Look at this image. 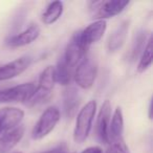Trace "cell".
Instances as JSON below:
<instances>
[{
    "label": "cell",
    "instance_id": "18",
    "mask_svg": "<svg viewBox=\"0 0 153 153\" xmlns=\"http://www.w3.org/2000/svg\"><path fill=\"white\" fill-rule=\"evenodd\" d=\"M64 11V4L61 1H53L46 7L41 16V20L46 25H51L57 22L62 16Z\"/></svg>",
    "mask_w": 153,
    "mask_h": 153
},
{
    "label": "cell",
    "instance_id": "19",
    "mask_svg": "<svg viewBox=\"0 0 153 153\" xmlns=\"http://www.w3.org/2000/svg\"><path fill=\"white\" fill-rule=\"evenodd\" d=\"M72 74H74V69L66 65L63 60L60 59L58 61L57 66L55 67L56 83H59L60 85L63 86H68L71 81Z\"/></svg>",
    "mask_w": 153,
    "mask_h": 153
},
{
    "label": "cell",
    "instance_id": "2",
    "mask_svg": "<svg viewBox=\"0 0 153 153\" xmlns=\"http://www.w3.org/2000/svg\"><path fill=\"white\" fill-rule=\"evenodd\" d=\"M55 84V67L49 65L47 67H45L40 74L38 84H37L36 88H35L34 94L32 96L30 100L26 103V105L30 107H33L47 102L51 97Z\"/></svg>",
    "mask_w": 153,
    "mask_h": 153
},
{
    "label": "cell",
    "instance_id": "3",
    "mask_svg": "<svg viewBox=\"0 0 153 153\" xmlns=\"http://www.w3.org/2000/svg\"><path fill=\"white\" fill-rule=\"evenodd\" d=\"M98 76V64L97 61L89 55H86L81 60L74 70V82L80 88L87 90L94 86Z\"/></svg>",
    "mask_w": 153,
    "mask_h": 153
},
{
    "label": "cell",
    "instance_id": "20",
    "mask_svg": "<svg viewBox=\"0 0 153 153\" xmlns=\"http://www.w3.org/2000/svg\"><path fill=\"white\" fill-rule=\"evenodd\" d=\"M152 35L150 36V38L148 39L147 41V44L145 46L144 51H143L142 55H140V61H138V64H137V72L138 74H143L145 72L149 67L151 66L152 64V51H153V48H152Z\"/></svg>",
    "mask_w": 153,
    "mask_h": 153
},
{
    "label": "cell",
    "instance_id": "22",
    "mask_svg": "<svg viewBox=\"0 0 153 153\" xmlns=\"http://www.w3.org/2000/svg\"><path fill=\"white\" fill-rule=\"evenodd\" d=\"M81 153H103L102 148L98 146H92V147H88V148L84 149Z\"/></svg>",
    "mask_w": 153,
    "mask_h": 153
},
{
    "label": "cell",
    "instance_id": "6",
    "mask_svg": "<svg viewBox=\"0 0 153 153\" xmlns=\"http://www.w3.org/2000/svg\"><path fill=\"white\" fill-rule=\"evenodd\" d=\"M35 88L36 84L28 82L0 89V103H27L34 94Z\"/></svg>",
    "mask_w": 153,
    "mask_h": 153
},
{
    "label": "cell",
    "instance_id": "17",
    "mask_svg": "<svg viewBox=\"0 0 153 153\" xmlns=\"http://www.w3.org/2000/svg\"><path fill=\"white\" fill-rule=\"evenodd\" d=\"M151 34L147 30H140L135 34L132 41L131 47L127 53V59L130 60L131 62L135 61L138 58V56L142 55L145 46L147 44V41L150 38Z\"/></svg>",
    "mask_w": 153,
    "mask_h": 153
},
{
    "label": "cell",
    "instance_id": "7",
    "mask_svg": "<svg viewBox=\"0 0 153 153\" xmlns=\"http://www.w3.org/2000/svg\"><path fill=\"white\" fill-rule=\"evenodd\" d=\"M107 30L106 20H96L84 30H79V39L84 48L88 51L90 46L103 38Z\"/></svg>",
    "mask_w": 153,
    "mask_h": 153
},
{
    "label": "cell",
    "instance_id": "1",
    "mask_svg": "<svg viewBox=\"0 0 153 153\" xmlns=\"http://www.w3.org/2000/svg\"><path fill=\"white\" fill-rule=\"evenodd\" d=\"M96 113L97 102L94 100L87 102L80 109L74 128V140L76 144H83L88 138L92 129Z\"/></svg>",
    "mask_w": 153,
    "mask_h": 153
},
{
    "label": "cell",
    "instance_id": "14",
    "mask_svg": "<svg viewBox=\"0 0 153 153\" xmlns=\"http://www.w3.org/2000/svg\"><path fill=\"white\" fill-rule=\"evenodd\" d=\"M25 128L22 124L0 136V153H9L22 140Z\"/></svg>",
    "mask_w": 153,
    "mask_h": 153
},
{
    "label": "cell",
    "instance_id": "24",
    "mask_svg": "<svg viewBox=\"0 0 153 153\" xmlns=\"http://www.w3.org/2000/svg\"><path fill=\"white\" fill-rule=\"evenodd\" d=\"M53 153H66V152H63V151H58V152H53Z\"/></svg>",
    "mask_w": 153,
    "mask_h": 153
},
{
    "label": "cell",
    "instance_id": "21",
    "mask_svg": "<svg viewBox=\"0 0 153 153\" xmlns=\"http://www.w3.org/2000/svg\"><path fill=\"white\" fill-rule=\"evenodd\" d=\"M107 153H129V149H128L125 140H123L121 142L110 144V148Z\"/></svg>",
    "mask_w": 153,
    "mask_h": 153
},
{
    "label": "cell",
    "instance_id": "16",
    "mask_svg": "<svg viewBox=\"0 0 153 153\" xmlns=\"http://www.w3.org/2000/svg\"><path fill=\"white\" fill-rule=\"evenodd\" d=\"M79 91L74 86H68L63 94V109L66 117H72L76 114L80 105Z\"/></svg>",
    "mask_w": 153,
    "mask_h": 153
},
{
    "label": "cell",
    "instance_id": "8",
    "mask_svg": "<svg viewBox=\"0 0 153 153\" xmlns=\"http://www.w3.org/2000/svg\"><path fill=\"white\" fill-rule=\"evenodd\" d=\"M87 55V49L84 48L79 39V32L74 33L65 48L63 57L61 58L67 66L74 70L76 66Z\"/></svg>",
    "mask_w": 153,
    "mask_h": 153
},
{
    "label": "cell",
    "instance_id": "10",
    "mask_svg": "<svg viewBox=\"0 0 153 153\" xmlns=\"http://www.w3.org/2000/svg\"><path fill=\"white\" fill-rule=\"evenodd\" d=\"M32 64V58L23 56L0 66V82L14 79L24 72Z\"/></svg>",
    "mask_w": 153,
    "mask_h": 153
},
{
    "label": "cell",
    "instance_id": "23",
    "mask_svg": "<svg viewBox=\"0 0 153 153\" xmlns=\"http://www.w3.org/2000/svg\"><path fill=\"white\" fill-rule=\"evenodd\" d=\"M149 119H152V101L149 103Z\"/></svg>",
    "mask_w": 153,
    "mask_h": 153
},
{
    "label": "cell",
    "instance_id": "25",
    "mask_svg": "<svg viewBox=\"0 0 153 153\" xmlns=\"http://www.w3.org/2000/svg\"><path fill=\"white\" fill-rule=\"evenodd\" d=\"M14 153H21V152H14Z\"/></svg>",
    "mask_w": 153,
    "mask_h": 153
},
{
    "label": "cell",
    "instance_id": "12",
    "mask_svg": "<svg viewBox=\"0 0 153 153\" xmlns=\"http://www.w3.org/2000/svg\"><path fill=\"white\" fill-rule=\"evenodd\" d=\"M111 103L109 100L104 101L99 111L98 120H97V136L103 143L108 144V130L111 120Z\"/></svg>",
    "mask_w": 153,
    "mask_h": 153
},
{
    "label": "cell",
    "instance_id": "4",
    "mask_svg": "<svg viewBox=\"0 0 153 153\" xmlns=\"http://www.w3.org/2000/svg\"><path fill=\"white\" fill-rule=\"evenodd\" d=\"M61 119V113L58 107L49 106L42 112L37 123L32 130V138L39 140L47 136L53 129Z\"/></svg>",
    "mask_w": 153,
    "mask_h": 153
},
{
    "label": "cell",
    "instance_id": "11",
    "mask_svg": "<svg viewBox=\"0 0 153 153\" xmlns=\"http://www.w3.org/2000/svg\"><path fill=\"white\" fill-rule=\"evenodd\" d=\"M41 30L38 24H30L27 28L22 30L19 34H16L14 36H11L7 39L5 44L11 48H18V47H23L26 45L32 44L34 41L38 39L40 36Z\"/></svg>",
    "mask_w": 153,
    "mask_h": 153
},
{
    "label": "cell",
    "instance_id": "9",
    "mask_svg": "<svg viewBox=\"0 0 153 153\" xmlns=\"http://www.w3.org/2000/svg\"><path fill=\"white\" fill-rule=\"evenodd\" d=\"M24 111L17 107L0 108V136L21 124Z\"/></svg>",
    "mask_w": 153,
    "mask_h": 153
},
{
    "label": "cell",
    "instance_id": "13",
    "mask_svg": "<svg viewBox=\"0 0 153 153\" xmlns=\"http://www.w3.org/2000/svg\"><path fill=\"white\" fill-rule=\"evenodd\" d=\"M124 115L121 107H117L111 115L108 130V144L121 142L124 140Z\"/></svg>",
    "mask_w": 153,
    "mask_h": 153
},
{
    "label": "cell",
    "instance_id": "5",
    "mask_svg": "<svg viewBox=\"0 0 153 153\" xmlns=\"http://www.w3.org/2000/svg\"><path fill=\"white\" fill-rule=\"evenodd\" d=\"M129 0H106L90 3L89 11L96 20H106L117 16L129 5Z\"/></svg>",
    "mask_w": 153,
    "mask_h": 153
},
{
    "label": "cell",
    "instance_id": "15",
    "mask_svg": "<svg viewBox=\"0 0 153 153\" xmlns=\"http://www.w3.org/2000/svg\"><path fill=\"white\" fill-rule=\"evenodd\" d=\"M128 32H129V21L125 20L121 22V24L109 36L107 41V48L110 53H115L123 47L127 40Z\"/></svg>",
    "mask_w": 153,
    "mask_h": 153
}]
</instances>
